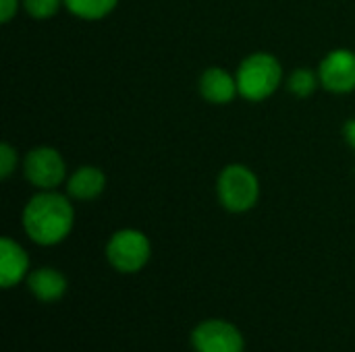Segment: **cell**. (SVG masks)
Returning a JSON list of instances; mask_svg holds the SVG:
<instances>
[{"label":"cell","instance_id":"cell-1","mask_svg":"<svg viewBox=\"0 0 355 352\" xmlns=\"http://www.w3.org/2000/svg\"><path fill=\"white\" fill-rule=\"evenodd\" d=\"M73 222V203L58 191H37L23 207V230L42 247L62 243L71 234Z\"/></svg>","mask_w":355,"mask_h":352},{"label":"cell","instance_id":"cell-2","mask_svg":"<svg viewBox=\"0 0 355 352\" xmlns=\"http://www.w3.org/2000/svg\"><path fill=\"white\" fill-rule=\"evenodd\" d=\"M239 95L248 102H264L283 81V66L270 52H254L245 56L235 73Z\"/></svg>","mask_w":355,"mask_h":352},{"label":"cell","instance_id":"cell-3","mask_svg":"<svg viewBox=\"0 0 355 352\" xmlns=\"http://www.w3.org/2000/svg\"><path fill=\"white\" fill-rule=\"evenodd\" d=\"M216 195L227 212L245 214L260 199V180L250 166L229 164L216 178Z\"/></svg>","mask_w":355,"mask_h":352},{"label":"cell","instance_id":"cell-4","mask_svg":"<svg viewBox=\"0 0 355 352\" xmlns=\"http://www.w3.org/2000/svg\"><path fill=\"white\" fill-rule=\"evenodd\" d=\"M152 255L150 239L135 228L116 230L106 243V259L108 263L123 274H135L146 268Z\"/></svg>","mask_w":355,"mask_h":352},{"label":"cell","instance_id":"cell-5","mask_svg":"<svg viewBox=\"0 0 355 352\" xmlns=\"http://www.w3.org/2000/svg\"><path fill=\"white\" fill-rule=\"evenodd\" d=\"M23 174L37 191H56L69 178L64 158L50 145H40L25 154Z\"/></svg>","mask_w":355,"mask_h":352},{"label":"cell","instance_id":"cell-6","mask_svg":"<svg viewBox=\"0 0 355 352\" xmlns=\"http://www.w3.org/2000/svg\"><path fill=\"white\" fill-rule=\"evenodd\" d=\"M191 346L196 352H243L241 332L223 319H208L191 332Z\"/></svg>","mask_w":355,"mask_h":352},{"label":"cell","instance_id":"cell-7","mask_svg":"<svg viewBox=\"0 0 355 352\" xmlns=\"http://www.w3.org/2000/svg\"><path fill=\"white\" fill-rule=\"evenodd\" d=\"M320 85L331 93L355 91V52L347 48L331 50L318 66Z\"/></svg>","mask_w":355,"mask_h":352},{"label":"cell","instance_id":"cell-8","mask_svg":"<svg viewBox=\"0 0 355 352\" xmlns=\"http://www.w3.org/2000/svg\"><path fill=\"white\" fill-rule=\"evenodd\" d=\"M200 93L208 104H216V106H225L231 104L237 95V79L225 71L223 66H208L202 77H200Z\"/></svg>","mask_w":355,"mask_h":352},{"label":"cell","instance_id":"cell-9","mask_svg":"<svg viewBox=\"0 0 355 352\" xmlns=\"http://www.w3.org/2000/svg\"><path fill=\"white\" fill-rule=\"evenodd\" d=\"M27 276H29V257L25 249L10 237H4L0 241V286L10 288L21 280H27Z\"/></svg>","mask_w":355,"mask_h":352},{"label":"cell","instance_id":"cell-10","mask_svg":"<svg viewBox=\"0 0 355 352\" xmlns=\"http://www.w3.org/2000/svg\"><path fill=\"white\" fill-rule=\"evenodd\" d=\"M106 189V176L98 166H79L67 178V195L77 201H94Z\"/></svg>","mask_w":355,"mask_h":352},{"label":"cell","instance_id":"cell-11","mask_svg":"<svg viewBox=\"0 0 355 352\" xmlns=\"http://www.w3.org/2000/svg\"><path fill=\"white\" fill-rule=\"evenodd\" d=\"M29 293L42 303H54L67 293V278L54 268H40L27 276Z\"/></svg>","mask_w":355,"mask_h":352},{"label":"cell","instance_id":"cell-12","mask_svg":"<svg viewBox=\"0 0 355 352\" xmlns=\"http://www.w3.org/2000/svg\"><path fill=\"white\" fill-rule=\"evenodd\" d=\"M119 0H64L71 15L83 21H100L116 8Z\"/></svg>","mask_w":355,"mask_h":352},{"label":"cell","instance_id":"cell-13","mask_svg":"<svg viewBox=\"0 0 355 352\" xmlns=\"http://www.w3.org/2000/svg\"><path fill=\"white\" fill-rule=\"evenodd\" d=\"M320 85V79H318V71L314 73L312 68H308V66H304V68H295L291 75H289V79H287V89L295 95V98H300V100H306V98H310L314 91H316V87Z\"/></svg>","mask_w":355,"mask_h":352},{"label":"cell","instance_id":"cell-14","mask_svg":"<svg viewBox=\"0 0 355 352\" xmlns=\"http://www.w3.org/2000/svg\"><path fill=\"white\" fill-rule=\"evenodd\" d=\"M64 4V0H23V8L29 17L44 21L58 12V8Z\"/></svg>","mask_w":355,"mask_h":352},{"label":"cell","instance_id":"cell-15","mask_svg":"<svg viewBox=\"0 0 355 352\" xmlns=\"http://www.w3.org/2000/svg\"><path fill=\"white\" fill-rule=\"evenodd\" d=\"M17 164H19V156H17V149L10 145V143H0V178H8L15 170H17Z\"/></svg>","mask_w":355,"mask_h":352},{"label":"cell","instance_id":"cell-16","mask_svg":"<svg viewBox=\"0 0 355 352\" xmlns=\"http://www.w3.org/2000/svg\"><path fill=\"white\" fill-rule=\"evenodd\" d=\"M21 4H23V0H0V21L8 23L17 15Z\"/></svg>","mask_w":355,"mask_h":352},{"label":"cell","instance_id":"cell-17","mask_svg":"<svg viewBox=\"0 0 355 352\" xmlns=\"http://www.w3.org/2000/svg\"><path fill=\"white\" fill-rule=\"evenodd\" d=\"M343 139H345V143L355 151V118L347 120L343 124Z\"/></svg>","mask_w":355,"mask_h":352}]
</instances>
